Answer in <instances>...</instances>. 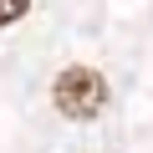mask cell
Instances as JSON below:
<instances>
[{
  "label": "cell",
  "instance_id": "6da1fadb",
  "mask_svg": "<svg viewBox=\"0 0 153 153\" xmlns=\"http://www.w3.org/2000/svg\"><path fill=\"white\" fill-rule=\"evenodd\" d=\"M51 102L71 123H92L107 107V76L97 66H61L56 82H51Z\"/></svg>",
  "mask_w": 153,
  "mask_h": 153
},
{
  "label": "cell",
  "instance_id": "7a4b0ae2",
  "mask_svg": "<svg viewBox=\"0 0 153 153\" xmlns=\"http://www.w3.org/2000/svg\"><path fill=\"white\" fill-rule=\"evenodd\" d=\"M26 10H31V0H0V26H16Z\"/></svg>",
  "mask_w": 153,
  "mask_h": 153
}]
</instances>
